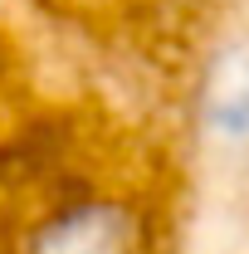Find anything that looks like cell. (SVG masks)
<instances>
[{"label": "cell", "mask_w": 249, "mask_h": 254, "mask_svg": "<svg viewBox=\"0 0 249 254\" xmlns=\"http://www.w3.org/2000/svg\"><path fill=\"white\" fill-rule=\"evenodd\" d=\"M30 254H137V225L118 205H73L34 235Z\"/></svg>", "instance_id": "cell-1"}, {"label": "cell", "mask_w": 249, "mask_h": 254, "mask_svg": "<svg viewBox=\"0 0 249 254\" xmlns=\"http://www.w3.org/2000/svg\"><path fill=\"white\" fill-rule=\"evenodd\" d=\"M205 113L220 137L249 142V44L225 49V59L215 64L205 88Z\"/></svg>", "instance_id": "cell-2"}]
</instances>
